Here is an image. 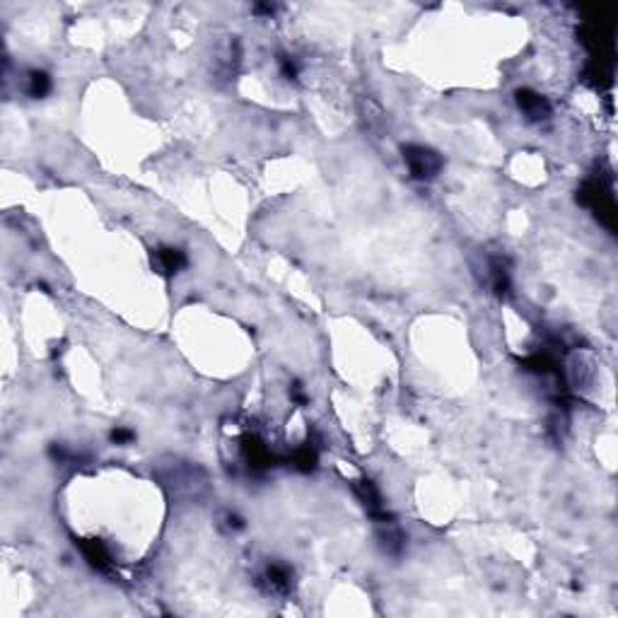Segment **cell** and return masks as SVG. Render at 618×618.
Listing matches in <instances>:
<instances>
[{
  "instance_id": "cell-1",
  "label": "cell",
  "mask_w": 618,
  "mask_h": 618,
  "mask_svg": "<svg viewBox=\"0 0 618 618\" xmlns=\"http://www.w3.org/2000/svg\"><path fill=\"white\" fill-rule=\"evenodd\" d=\"M580 201L587 208L594 211V216L601 220L609 229L616 227V206H614V196L609 193V188L601 184V179H591L582 186L580 191Z\"/></svg>"
},
{
  "instance_id": "cell-2",
  "label": "cell",
  "mask_w": 618,
  "mask_h": 618,
  "mask_svg": "<svg viewBox=\"0 0 618 618\" xmlns=\"http://www.w3.org/2000/svg\"><path fill=\"white\" fill-rule=\"evenodd\" d=\"M403 160L408 165V172H411L413 179H435L442 169V157H439L435 150L423 148V145H408L403 148Z\"/></svg>"
},
{
  "instance_id": "cell-3",
  "label": "cell",
  "mask_w": 618,
  "mask_h": 618,
  "mask_svg": "<svg viewBox=\"0 0 618 618\" xmlns=\"http://www.w3.org/2000/svg\"><path fill=\"white\" fill-rule=\"evenodd\" d=\"M517 107L522 109V114L529 119V121H543V119L551 116V104H548L546 97H541L538 92L529 90H517Z\"/></svg>"
},
{
  "instance_id": "cell-4",
  "label": "cell",
  "mask_w": 618,
  "mask_h": 618,
  "mask_svg": "<svg viewBox=\"0 0 618 618\" xmlns=\"http://www.w3.org/2000/svg\"><path fill=\"white\" fill-rule=\"evenodd\" d=\"M242 449H244V457H247L249 466H256V469H266V466H271V462H273L271 452L256 437H244Z\"/></svg>"
},
{
  "instance_id": "cell-5",
  "label": "cell",
  "mask_w": 618,
  "mask_h": 618,
  "mask_svg": "<svg viewBox=\"0 0 618 618\" xmlns=\"http://www.w3.org/2000/svg\"><path fill=\"white\" fill-rule=\"evenodd\" d=\"M186 266V254L179 249H160L157 251V269L162 271V273L172 276V273H179L181 269Z\"/></svg>"
},
{
  "instance_id": "cell-6",
  "label": "cell",
  "mask_w": 618,
  "mask_h": 618,
  "mask_svg": "<svg viewBox=\"0 0 618 618\" xmlns=\"http://www.w3.org/2000/svg\"><path fill=\"white\" fill-rule=\"evenodd\" d=\"M264 582L269 585V589L276 591V594H285V591L290 589V570H287L285 565H269Z\"/></svg>"
},
{
  "instance_id": "cell-7",
  "label": "cell",
  "mask_w": 618,
  "mask_h": 618,
  "mask_svg": "<svg viewBox=\"0 0 618 618\" xmlns=\"http://www.w3.org/2000/svg\"><path fill=\"white\" fill-rule=\"evenodd\" d=\"M51 92V77L46 70H29L27 73V94L34 99H41Z\"/></svg>"
},
{
  "instance_id": "cell-8",
  "label": "cell",
  "mask_w": 618,
  "mask_h": 618,
  "mask_svg": "<svg viewBox=\"0 0 618 618\" xmlns=\"http://www.w3.org/2000/svg\"><path fill=\"white\" fill-rule=\"evenodd\" d=\"M82 553H85V558L90 560V565H94L97 570H107L109 563H112L107 548H104L99 541H85L82 543Z\"/></svg>"
},
{
  "instance_id": "cell-9",
  "label": "cell",
  "mask_w": 618,
  "mask_h": 618,
  "mask_svg": "<svg viewBox=\"0 0 618 618\" xmlns=\"http://www.w3.org/2000/svg\"><path fill=\"white\" fill-rule=\"evenodd\" d=\"M292 464L300 471H312L314 466H317V449H314L312 444H302V447L295 449V454H292Z\"/></svg>"
},
{
  "instance_id": "cell-10",
  "label": "cell",
  "mask_w": 618,
  "mask_h": 618,
  "mask_svg": "<svg viewBox=\"0 0 618 618\" xmlns=\"http://www.w3.org/2000/svg\"><path fill=\"white\" fill-rule=\"evenodd\" d=\"M133 430H126V428H116V430H112V435H109V439H112L114 444H128L133 442Z\"/></svg>"
},
{
  "instance_id": "cell-11",
  "label": "cell",
  "mask_w": 618,
  "mask_h": 618,
  "mask_svg": "<svg viewBox=\"0 0 618 618\" xmlns=\"http://www.w3.org/2000/svg\"><path fill=\"white\" fill-rule=\"evenodd\" d=\"M278 63H280V73H282V77H287V80H295V77H297V66H295V63L287 59V56H280Z\"/></svg>"
},
{
  "instance_id": "cell-12",
  "label": "cell",
  "mask_w": 618,
  "mask_h": 618,
  "mask_svg": "<svg viewBox=\"0 0 618 618\" xmlns=\"http://www.w3.org/2000/svg\"><path fill=\"white\" fill-rule=\"evenodd\" d=\"M227 525L232 529H244V520L239 515H227Z\"/></svg>"
}]
</instances>
